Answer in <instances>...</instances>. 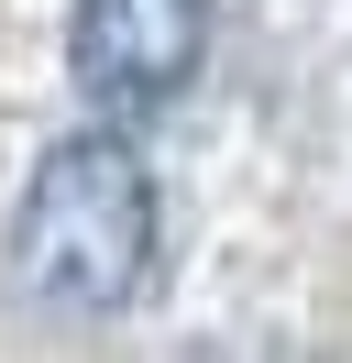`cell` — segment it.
I'll use <instances>...</instances> for the list:
<instances>
[{
    "label": "cell",
    "mask_w": 352,
    "mask_h": 363,
    "mask_svg": "<svg viewBox=\"0 0 352 363\" xmlns=\"http://www.w3.org/2000/svg\"><path fill=\"white\" fill-rule=\"evenodd\" d=\"M209 55V0H77L66 67L99 111H165Z\"/></svg>",
    "instance_id": "2"
},
{
    "label": "cell",
    "mask_w": 352,
    "mask_h": 363,
    "mask_svg": "<svg viewBox=\"0 0 352 363\" xmlns=\"http://www.w3.org/2000/svg\"><path fill=\"white\" fill-rule=\"evenodd\" d=\"M154 165L132 155L121 133H66L55 155L33 165L22 187V220H11V264L44 308H77V319H110L143 297L154 275Z\"/></svg>",
    "instance_id": "1"
}]
</instances>
